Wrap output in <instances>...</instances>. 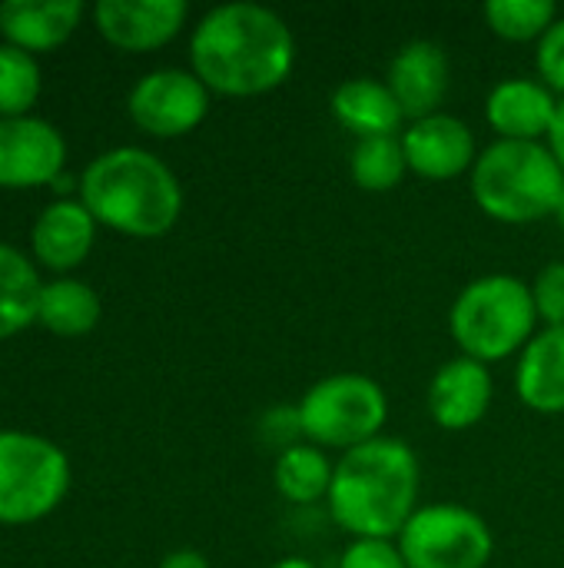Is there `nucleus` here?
I'll return each mask as SVG.
<instances>
[{"label":"nucleus","instance_id":"obj_9","mask_svg":"<svg viewBox=\"0 0 564 568\" xmlns=\"http://www.w3.org/2000/svg\"><path fill=\"white\" fill-rule=\"evenodd\" d=\"M130 120L160 140L196 130L209 113V87L180 67H160L143 73L126 97Z\"/></svg>","mask_w":564,"mask_h":568},{"label":"nucleus","instance_id":"obj_23","mask_svg":"<svg viewBox=\"0 0 564 568\" xmlns=\"http://www.w3.org/2000/svg\"><path fill=\"white\" fill-rule=\"evenodd\" d=\"M349 173L359 190L366 193H389L409 173L402 136H369L356 140L349 156Z\"/></svg>","mask_w":564,"mask_h":568},{"label":"nucleus","instance_id":"obj_26","mask_svg":"<svg viewBox=\"0 0 564 568\" xmlns=\"http://www.w3.org/2000/svg\"><path fill=\"white\" fill-rule=\"evenodd\" d=\"M535 313L545 326H564V263H548L532 283Z\"/></svg>","mask_w":564,"mask_h":568},{"label":"nucleus","instance_id":"obj_8","mask_svg":"<svg viewBox=\"0 0 564 568\" xmlns=\"http://www.w3.org/2000/svg\"><path fill=\"white\" fill-rule=\"evenodd\" d=\"M396 542L409 568H485L495 552L489 523L459 503L419 506Z\"/></svg>","mask_w":564,"mask_h":568},{"label":"nucleus","instance_id":"obj_15","mask_svg":"<svg viewBox=\"0 0 564 568\" xmlns=\"http://www.w3.org/2000/svg\"><path fill=\"white\" fill-rule=\"evenodd\" d=\"M562 100L532 77H509L489 90L485 120L499 140L512 143H542L552 133Z\"/></svg>","mask_w":564,"mask_h":568},{"label":"nucleus","instance_id":"obj_4","mask_svg":"<svg viewBox=\"0 0 564 568\" xmlns=\"http://www.w3.org/2000/svg\"><path fill=\"white\" fill-rule=\"evenodd\" d=\"M469 186L475 206L489 220L525 226L555 216L564 193V173L545 143L495 140L479 153Z\"/></svg>","mask_w":564,"mask_h":568},{"label":"nucleus","instance_id":"obj_7","mask_svg":"<svg viewBox=\"0 0 564 568\" xmlns=\"http://www.w3.org/2000/svg\"><path fill=\"white\" fill-rule=\"evenodd\" d=\"M70 493L66 453L27 429H0V523L27 526L50 516Z\"/></svg>","mask_w":564,"mask_h":568},{"label":"nucleus","instance_id":"obj_13","mask_svg":"<svg viewBox=\"0 0 564 568\" xmlns=\"http://www.w3.org/2000/svg\"><path fill=\"white\" fill-rule=\"evenodd\" d=\"M495 383L485 363L455 356L439 366V373L429 383V416L445 433H465L479 426L492 406Z\"/></svg>","mask_w":564,"mask_h":568},{"label":"nucleus","instance_id":"obj_22","mask_svg":"<svg viewBox=\"0 0 564 568\" xmlns=\"http://www.w3.org/2000/svg\"><path fill=\"white\" fill-rule=\"evenodd\" d=\"M332 476L336 466L312 443H289L273 466L276 493L293 506H312L319 499H329Z\"/></svg>","mask_w":564,"mask_h":568},{"label":"nucleus","instance_id":"obj_31","mask_svg":"<svg viewBox=\"0 0 564 568\" xmlns=\"http://www.w3.org/2000/svg\"><path fill=\"white\" fill-rule=\"evenodd\" d=\"M50 190L57 193V200H70V193H73V190H80V176H73L70 170H63V173H57V176H53Z\"/></svg>","mask_w":564,"mask_h":568},{"label":"nucleus","instance_id":"obj_21","mask_svg":"<svg viewBox=\"0 0 564 568\" xmlns=\"http://www.w3.org/2000/svg\"><path fill=\"white\" fill-rule=\"evenodd\" d=\"M103 303L96 290L76 276H57L40 290L37 323H43L57 336H83L100 323Z\"/></svg>","mask_w":564,"mask_h":568},{"label":"nucleus","instance_id":"obj_33","mask_svg":"<svg viewBox=\"0 0 564 568\" xmlns=\"http://www.w3.org/2000/svg\"><path fill=\"white\" fill-rule=\"evenodd\" d=\"M555 223L564 230V193H562V200H558V206H555Z\"/></svg>","mask_w":564,"mask_h":568},{"label":"nucleus","instance_id":"obj_24","mask_svg":"<svg viewBox=\"0 0 564 568\" xmlns=\"http://www.w3.org/2000/svg\"><path fill=\"white\" fill-rule=\"evenodd\" d=\"M558 20V7L552 0H489L485 23L495 37L512 43H539L548 27Z\"/></svg>","mask_w":564,"mask_h":568},{"label":"nucleus","instance_id":"obj_20","mask_svg":"<svg viewBox=\"0 0 564 568\" xmlns=\"http://www.w3.org/2000/svg\"><path fill=\"white\" fill-rule=\"evenodd\" d=\"M40 290L43 280L37 263L17 246L0 243V339H10L37 323Z\"/></svg>","mask_w":564,"mask_h":568},{"label":"nucleus","instance_id":"obj_17","mask_svg":"<svg viewBox=\"0 0 564 568\" xmlns=\"http://www.w3.org/2000/svg\"><path fill=\"white\" fill-rule=\"evenodd\" d=\"M83 0H3L0 3V33L7 43L30 53L60 47L83 20Z\"/></svg>","mask_w":564,"mask_h":568},{"label":"nucleus","instance_id":"obj_28","mask_svg":"<svg viewBox=\"0 0 564 568\" xmlns=\"http://www.w3.org/2000/svg\"><path fill=\"white\" fill-rule=\"evenodd\" d=\"M535 63H539V77L542 83L564 100V17H558L548 33L539 40L535 50Z\"/></svg>","mask_w":564,"mask_h":568},{"label":"nucleus","instance_id":"obj_32","mask_svg":"<svg viewBox=\"0 0 564 568\" xmlns=\"http://www.w3.org/2000/svg\"><path fill=\"white\" fill-rule=\"evenodd\" d=\"M273 568H319L316 562H309V559H299V556H289V559H279Z\"/></svg>","mask_w":564,"mask_h":568},{"label":"nucleus","instance_id":"obj_3","mask_svg":"<svg viewBox=\"0 0 564 568\" xmlns=\"http://www.w3.org/2000/svg\"><path fill=\"white\" fill-rule=\"evenodd\" d=\"M80 200L96 223L136 240L170 233L183 213L176 173L143 146H113L93 156L80 173Z\"/></svg>","mask_w":564,"mask_h":568},{"label":"nucleus","instance_id":"obj_6","mask_svg":"<svg viewBox=\"0 0 564 568\" xmlns=\"http://www.w3.org/2000/svg\"><path fill=\"white\" fill-rule=\"evenodd\" d=\"M299 433L319 449H356L382 436L386 389L366 373H332L312 383L296 409Z\"/></svg>","mask_w":564,"mask_h":568},{"label":"nucleus","instance_id":"obj_14","mask_svg":"<svg viewBox=\"0 0 564 568\" xmlns=\"http://www.w3.org/2000/svg\"><path fill=\"white\" fill-rule=\"evenodd\" d=\"M449 80H452L449 53L435 40H412V43L399 47L389 63V77H386V83L409 123L439 113V106L449 93Z\"/></svg>","mask_w":564,"mask_h":568},{"label":"nucleus","instance_id":"obj_16","mask_svg":"<svg viewBox=\"0 0 564 568\" xmlns=\"http://www.w3.org/2000/svg\"><path fill=\"white\" fill-rule=\"evenodd\" d=\"M93 240H96V220L80 196L53 200L30 226L33 263L47 266L57 276H66L73 266H80L90 256Z\"/></svg>","mask_w":564,"mask_h":568},{"label":"nucleus","instance_id":"obj_5","mask_svg":"<svg viewBox=\"0 0 564 568\" xmlns=\"http://www.w3.org/2000/svg\"><path fill=\"white\" fill-rule=\"evenodd\" d=\"M539 313L532 286L509 273H489L472 280L452 303L449 333L462 356L479 363H499L529 346Z\"/></svg>","mask_w":564,"mask_h":568},{"label":"nucleus","instance_id":"obj_18","mask_svg":"<svg viewBox=\"0 0 564 568\" xmlns=\"http://www.w3.org/2000/svg\"><path fill=\"white\" fill-rule=\"evenodd\" d=\"M515 393L542 416L564 413V326L539 329L519 353Z\"/></svg>","mask_w":564,"mask_h":568},{"label":"nucleus","instance_id":"obj_2","mask_svg":"<svg viewBox=\"0 0 564 568\" xmlns=\"http://www.w3.org/2000/svg\"><path fill=\"white\" fill-rule=\"evenodd\" d=\"M422 466L409 443L379 436L336 463L329 513L352 539H399L419 509Z\"/></svg>","mask_w":564,"mask_h":568},{"label":"nucleus","instance_id":"obj_11","mask_svg":"<svg viewBox=\"0 0 564 568\" xmlns=\"http://www.w3.org/2000/svg\"><path fill=\"white\" fill-rule=\"evenodd\" d=\"M402 150L406 163L422 180H455L462 173H472L479 160L475 133L465 120L452 113H432L422 120H412L402 130Z\"/></svg>","mask_w":564,"mask_h":568},{"label":"nucleus","instance_id":"obj_19","mask_svg":"<svg viewBox=\"0 0 564 568\" xmlns=\"http://www.w3.org/2000/svg\"><path fill=\"white\" fill-rule=\"evenodd\" d=\"M332 116L342 130L356 133V140L369 136H399L402 126V110L389 90L386 80L372 77H352L332 90Z\"/></svg>","mask_w":564,"mask_h":568},{"label":"nucleus","instance_id":"obj_30","mask_svg":"<svg viewBox=\"0 0 564 568\" xmlns=\"http://www.w3.org/2000/svg\"><path fill=\"white\" fill-rule=\"evenodd\" d=\"M545 146L552 150V156L558 160V166H562L564 173V100L562 106H558V116H555V123H552V133H548Z\"/></svg>","mask_w":564,"mask_h":568},{"label":"nucleus","instance_id":"obj_1","mask_svg":"<svg viewBox=\"0 0 564 568\" xmlns=\"http://www.w3.org/2000/svg\"><path fill=\"white\" fill-rule=\"evenodd\" d=\"M296 67L289 23L249 0L219 3L189 33V70L223 97H263L286 83Z\"/></svg>","mask_w":564,"mask_h":568},{"label":"nucleus","instance_id":"obj_10","mask_svg":"<svg viewBox=\"0 0 564 568\" xmlns=\"http://www.w3.org/2000/svg\"><path fill=\"white\" fill-rule=\"evenodd\" d=\"M66 170V140L43 116H0V186H50Z\"/></svg>","mask_w":564,"mask_h":568},{"label":"nucleus","instance_id":"obj_12","mask_svg":"<svg viewBox=\"0 0 564 568\" xmlns=\"http://www.w3.org/2000/svg\"><path fill=\"white\" fill-rule=\"evenodd\" d=\"M189 17L186 0H96V30L120 50H156L170 43Z\"/></svg>","mask_w":564,"mask_h":568},{"label":"nucleus","instance_id":"obj_27","mask_svg":"<svg viewBox=\"0 0 564 568\" xmlns=\"http://www.w3.org/2000/svg\"><path fill=\"white\" fill-rule=\"evenodd\" d=\"M339 568H409L396 539H352L339 556Z\"/></svg>","mask_w":564,"mask_h":568},{"label":"nucleus","instance_id":"obj_25","mask_svg":"<svg viewBox=\"0 0 564 568\" xmlns=\"http://www.w3.org/2000/svg\"><path fill=\"white\" fill-rule=\"evenodd\" d=\"M43 90L37 53L0 43V116H27Z\"/></svg>","mask_w":564,"mask_h":568},{"label":"nucleus","instance_id":"obj_29","mask_svg":"<svg viewBox=\"0 0 564 568\" xmlns=\"http://www.w3.org/2000/svg\"><path fill=\"white\" fill-rule=\"evenodd\" d=\"M160 568H213V566H209V559H206L203 552H196V549H176V552L163 556Z\"/></svg>","mask_w":564,"mask_h":568}]
</instances>
